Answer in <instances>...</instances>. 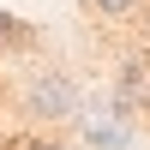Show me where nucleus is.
<instances>
[{"label":"nucleus","mask_w":150,"mask_h":150,"mask_svg":"<svg viewBox=\"0 0 150 150\" xmlns=\"http://www.w3.org/2000/svg\"><path fill=\"white\" fill-rule=\"evenodd\" d=\"M6 150H66V144H60V138H12Z\"/></svg>","instance_id":"7ed1b4c3"},{"label":"nucleus","mask_w":150,"mask_h":150,"mask_svg":"<svg viewBox=\"0 0 150 150\" xmlns=\"http://www.w3.org/2000/svg\"><path fill=\"white\" fill-rule=\"evenodd\" d=\"M0 42H30V30H24V18H12V12H0Z\"/></svg>","instance_id":"f03ea898"},{"label":"nucleus","mask_w":150,"mask_h":150,"mask_svg":"<svg viewBox=\"0 0 150 150\" xmlns=\"http://www.w3.org/2000/svg\"><path fill=\"white\" fill-rule=\"evenodd\" d=\"M90 6H96V12H108V18H120V12H132L138 0H90Z\"/></svg>","instance_id":"20e7f679"},{"label":"nucleus","mask_w":150,"mask_h":150,"mask_svg":"<svg viewBox=\"0 0 150 150\" xmlns=\"http://www.w3.org/2000/svg\"><path fill=\"white\" fill-rule=\"evenodd\" d=\"M24 102H30V120H66L72 108H78V90H72L66 72H42Z\"/></svg>","instance_id":"f257e3e1"}]
</instances>
